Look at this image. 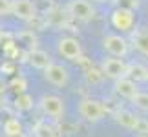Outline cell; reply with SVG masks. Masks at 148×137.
Listing matches in <instances>:
<instances>
[{"mask_svg": "<svg viewBox=\"0 0 148 137\" xmlns=\"http://www.w3.org/2000/svg\"><path fill=\"white\" fill-rule=\"evenodd\" d=\"M77 110H79V115L88 123H99L108 113L104 104L97 99H92V97H84V99L79 101Z\"/></svg>", "mask_w": 148, "mask_h": 137, "instance_id": "1", "label": "cell"}, {"mask_svg": "<svg viewBox=\"0 0 148 137\" xmlns=\"http://www.w3.org/2000/svg\"><path fill=\"white\" fill-rule=\"evenodd\" d=\"M38 108L46 117L53 119V121H59L64 115V101L60 99L59 95L53 93H46L38 99Z\"/></svg>", "mask_w": 148, "mask_h": 137, "instance_id": "2", "label": "cell"}, {"mask_svg": "<svg viewBox=\"0 0 148 137\" xmlns=\"http://www.w3.org/2000/svg\"><path fill=\"white\" fill-rule=\"evenodd\" d=\"M66 13L73 20L90 22L95 16V8L90 0H70V4L66 5Z\"/></svg>", "mask_w": 148, "mask_h": 137, "instance_id": "3", "label": "cell"}, {"mask_svg": "<svg viewBox=\"0 0 148 137\" xmlns=\"http://www.w3.org/2000/svg\"><path fill=\"white\" fill-rule=\"evenodd\" d=\"M102 48H104L112 57L124 59V57L130 53V40L124 38L123 35L112 33V35H106L104 38H102Z\"/></svg>", "mask_w": 148, "mask_h": 137, "instance_id": "4", "label": "cell"}, {"mask_svg": "<svg viewBox=\"0 0 148 137\" xmlns=\"http://www.w3.org/2000/svg\"><path fill=\"white\" fill-rule=\"evenodd\" d=\"M57 51L62 59L66 60H81L82 59V46L79 42V38L75 37H60L57 42Z\"/></svg>", "mask_w": 148, "mask_h": 137, "instance_id": "5", "label": "cell"}, {"mask_svg": "<svg viewBox=\"0 0 148 137\" xmlns=\"http://www.w3.org/2000/svg\"><path fill=\"white\" fill-rule=\"evenodd\" d=\"M110 24L119 31L128 33V31H132L134 26H135V15H134L132 9L115 8L110 15Z\"/></svg>", "mask_w": 148, "mask_h": 137, "instance_id": "6", "label": "cell"}, {"mask_svg": "<svg viewBox=\"0 0 148 137\" xmlns=\"http://www.w3.org/2000/svg\"><path fill=\"white\" fill-rule=\"evenodd\" d=\"M44 79L55 88H64L70 82V71H68L66 66L59 64V62H53V64H49L44 70Z\"/></svg>", "mask_w": 148, "mask_h": 137, "instance_id": "7", "label": "cell"}, {"mask_svg": "<svg viewBox=\"0 0 148 137\" xmlns=\"http://www.w3.org/2000/svg\"><path fill=\"white\" fill-rule=\"evenodd\" d=\"M101 70H102V73H104V77L112 79V81H117V79H121V77H126L128 64L123 59L110 57V59H104L101 62Z\"/></svg>", "mask_w": 148, "mask_h": 137, "instance_id": "8", "label": "cell"}, {"mask_svg": "<svg viewBox=\"0 0 148 137\" xmlns=\"http://www.w3.org/2000/svg\"><path fill=\"white\" fill-rule=\"evenodd\" d=\"M113 91L121 99H126L132 102V99L139 93V88H137V82L132 81L130 77H121L117 81H113Z\"/></svg>", "mask_w": 148, "mask_h": 137, "instance_id": "9", "label": "cell"}, {"mask_svg": "<svg viewBox=\"0 0 148 137\" xmlns=\"http://www.w3.org/2000/svg\"><path fill=\"white\" fill-rule=\"evenodd\" d=\"M13 16L24 22H33L37 18V5L31 0H13Z\"/></svg>", "mask_w": 148, "mask_h": 137, "instance_id": "10", "label": "cell"}, {"mask_svg": "<svg viewBox=\"0 0 148 137\" xmlns=\"http://www.w3.org/2000/svg\"><path fill=\"white\" fill-rule=\"evenodd\" d=\"M27 62L35 68V70H46V68L49 64H53V59L49 57L48 51H44V49H31V51H27Z\"/></svg>", "mask_w": 148, "mask_h": 137, "instance_id": "11", "label": "cell"}, {"mask_svg": "<svg viewBox=\"0 0 148 137\" xmlns=\"http://www.w3.org/2000/svg\"><path fill=\"white\" fill-rule=\"evenodd\" d=\"M113 117H115L117 124H121V126L126 128V130H135V126H137V123H139V117L135 115L134 112L126 110V108H119V110L113 113Z\"/></svg>", "mask_w": 148, "mask_h": 137, "instance_id": "12", "label": "cell"}, {"mask_svg": "<svg viewBox=\"0 0 148 137\" xmlns=\"http://www.w3.org/2000/svg\"><path fill=\"white\" fill-rule=\"evenodd\" d=\"M126 77H130L135 82H145L148 81V66L141 64V62H130Z\"/></svg>", "mask_w": 148, "mask_h": 137, "instance_id": "13", "label": "cell"}, {"mask_svg": "<svg viewBox=\"0 0 148 137\" xmlns=\"http://www.w3.org/2000/svg\"><path fill=\"white\" fill-rule=\"evenodd\" d=\"M132 46L141 55L148 57V29H135L132 35Z\"/></svg>", "mask_w": 148, "mask_h": 137, "instance_id": "14", "label": "cell"}, {"mask_svg": "<svg viewBox=\"0 0 148 137\" xmlns=\"http://www.w3.org/2000/svg\"><path fill=\"white\" fill-rule=\"evenodd\" d=\"M33 134H35V137H59V134H57V128H55L51 123L44 121V119L35 124Z\"/></svg>", "mask_w": 148, "mask_h": 137, "instance_id": "15", "label": "cell"}, {"mask_svg": "<svg viewBox=\"0 0 148 137\" xmlns=\"http://www.w3.org/2000/svg\"><path fill=\"white\" fill-rule=\"evenodd\" d=\"M24 134V126L16 117H9L4 121V135L5 137H13V135H20Z\"/></svg>", "mask_w": 148, "mask_h": 137, "instance_id": "16", "label": "cell"}, {"mask_svg": "<svg viewBox=\"0 0 148 137\" xmlns=\"http://www.w3.org/2000/svg\"><path fill=\"white\" fill-rule=\"evenodd\" d=\"M16 40H18L20 44H24L27 48V51L37 48V37H35V33H33L31 29H24V31L16 33Z\"/></svg>", "mask_w": 148, "mask_h": 137, "instance_id": "17", "label": "cell"}, {"mask_svg": "<svg viewBox=\"0 0 148 137\" xmlns=\"http://www.w3.org/2000/svg\"><path fill=\"white\" fill-rule=\"evenodd\" d=\"M15 108L18 112H29L31 108H33V97L29 93H18L16 95V99H15Z\"/></svg>", "mask_w": 148, "mask_h": 137, "instance_id": "18", "label": "cell"}, {"mask_svg": "<svg viewBox=\"0 0 148 137\" xmlns=\"http://www.w3.org/2000/svg\"><path fill=\"white\" fill-rule=\"evenodd\" d=\"M132 104L141 112H148V93L146 91H139V93L132 99Z\"/></svg>", "mask_w": 148, "mask_h": 137, "instance_id": "19", "label": "cell"}, {"mask_svg": "<svg viewBox=\"0 0 148 137\" xmlns=\"http://www.w3.org/2000/svg\"><path fill=\"white\" fill-rule=\"evenodd\" d=\"M9 88H11V90H15V91H16V95H18V93H24V91L27 90V81H26V79L22 77V75L13 77V79L9 81Z\"/></svg>", "mask_w": 148, "mask_h": 137, "instance_id": "20", "label": "cell"}, {"mask_svg": "<svg viewBox=\"0 0 148 137\" xmlns=\"http://www.w3.org/2000/svg\"><path fill=\"white\" fill-rule=\"evenodd\" d=\"M102 79H104V73H102V70L90 68V70L86 71V82H88V84H97V82L102 81Z\"/></svg>", "mask_w": 148, "mask_h": 137, "instance_id": "21", "label": "cell"}, {"mask_svg": "<svg viewBox=\"0 0 148 137\" xmlns=\"http://www.w3.org/2000/svg\"><path fill=\"white\" fill-rule=\"evenodd\" d=\"M113 4H115V8H123V9H132L135 11L139 8L141 0H112Z\"/></svg>", "mask_w": 148, "mask_h": 137, "instance_id": "22", "label": "cell"}, {"mask_svg": "<svg viewBox=\"0 0 148 137\" xmlns=\"http://www.w3.org/2000/svg\"><path fill=\"white\" fill-rule=\"evenodd\" d=\"M13 15V0H0V16Z\"/></svg>", "mask_w": 148, "mask_h": 137, "instance_id": "23", "label": "cell"}, {"mask_svg": "<svg viewBox=\"0 0 148 137\" xmlns=\"http://www.w3.org/2000/svg\"><path fill=\"white\" fill-rule=\"evenodd\" d=\"M135 132H139L141 135H148V119L139 117V123L135 126Z\"/></svg>", "mask_w": 148, "mask_h": 137, "instance_id": "24", "label": "cell"}, {"mask_svg": "<svg viewBox=\"0 0 148 137\" xmlns=\"http://www.w3.org/2000/svg\"><path fill=\"white\" fill-rule=\"evenodd\" d=\"M0 68H2V71H9V73L15 70V66H13V60H11V62H4V64L0 66Z\"/></svg>", "mask_w": 148, "mask_h": 137, "instance_id": "25", "label": "cell"}, {"mask_svg": "<svg viewBox=\"0 0 148 137\" xmlns=\"http://www.w3.org/2000/svg\"><path fill=\"white\" fill-rule=\"evenodd\" d=\"M8 88H9V82H5L4 81V75H0V93H4Z\"/></svg>", "mask_w": 148, "mask_h": 137, "instance_id": "26", "label": "cell"}, {"mask_svg": "<svg viewBox=\"0 0 148 137\" xmlns=\"http://www.w3.org/2000/svg\"><path fill=\"white\" fill-rule=\"evenodd\" d=\"M13 137H27L26 134H20V135H13Z\"/></svg>", "mask_w": 148, "mask_h": 137, "instance_id": "27", "label": "cell"}, {"mask_svg": "<svg viewBox=\"0 0 148 137\" xmlns=\"http://www.w3.org/2000/svg\"><path fill=\"white\" fill-rule=\"evenodd\" d=\"M92 2H106V0H92Z\"/></svg>", "mask_w": 148, "mask_h": 137, "instance_id": "28", "label": "cell"}, {"mask_svg": "<svg viewBox=\"0 0 148 137\" xmlns=\"http://www.w3.org/2000/svg\"><path fill=\"white\" fill-rule=\"evenodd\" d=\"M0 37H2V27H0Z\"/></svg>", "mask_w": 148, "mask_h": 137, "instance_id": "29", "label": "cell"}]
</instances>
